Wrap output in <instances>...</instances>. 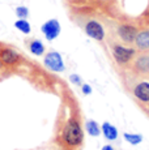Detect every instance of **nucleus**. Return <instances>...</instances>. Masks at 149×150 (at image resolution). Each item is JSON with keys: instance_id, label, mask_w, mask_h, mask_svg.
Instances as JSON below:
<instances>
[{"instance_id": "obj_11", "label": "nucleus", "mask_w": 149, "mask_h": 150, "mask_svg": "<svg viewBox=\"0 0 149 150\" xmlns=\"http://www.w3.org/2000/svg\"><path fill=\"white\" fill-rule=\"evenodd\" d=\"M102 131H104L105 137L110 141L116 140V137H118V131H116V128L114 125H111V124H109V123H104V125H102Z\"/></svg>"}, {"instance_id": "obj_13", "label": "nucleus", "mask_w": 149, "mask_h": 150, "mask_svg": "<svg viewBox=\"0 0 149 150\" xmlns=\"http://www.w3.org/2000/svg\"><path fill=\"white\" fill-rule=\"evenodd\" d=\"M15 26H16V29H18V30L21 31V33H24V34H29L30 30H31L30 24H29V22H28L25 18L17 20V21L15 22Z\"/></svg>"}, {"instance_id": "obj_15", "label": "nucleus", "mask_w": 149, "mask_h": 150, "mask_svg": "<svg viewBox=\"0 0 149 150\" xmlns=\"http://www.w3.org/2000/svg\"><path fill=\"white\" fill-rule=\"evenodd\" d=\"M87 129H88V133L90 136H98L99 134V128H98V124H97L94 120H89L87 123Z\"/></svg>"}, {"instance_id": "obj_17", "label": "nucleus", "mask_w": 149, "mask_h": 150, "mask_svg": "<svg viewBox=\"0 0 149 150\" xmlns=\"http://www.w3.org/2000/svg\"><path fill=\"white\" fill-rule=\"evenodd\" d=\"M70 80L74 83V85H81V79H80V76H77V74H71Z\"/></svg>"}, {"instance_id": "obj_2", "label": "nucleus", "mask_w": 149, "mask_h": 150, "mask_svg": "<svg viewBox=\"0 0 149 150\" xmlns=\"http://www.w3.org/2000/svg\"><path fill=\"white\" fill-rule=\"evenodd\" d=\"M45 65L47 67L50 71L54 72H63L64 71V62L62 59V55L59 52H48L45 56Z\"/></svg>"}, {"instance_id": "obj_3", "label": "nucleus", "mask_w": 149, "mask_h": 150, "mask_svg": "<svg viewBox=\"0 0 149 150\" xmlns=\"http://www.w3.org/2000/svg\"><path fill=\"white\" fill-rule=\"evenodd\" d=\"M41 29H42V33L45 34L46 39H48V41H54L55 38H58L60 34V24L58 20L55 18L46 21L42 25Z\"/></svg>"}, {"instance_id": "obj_4", "label": "nucleus", "mask_w": 149, "mask_h": 150, "mask_svg": "<svg viewBox=\"0 0 149 150\" xmlns=\"http://www.w3.org/2000/svg\"><path fill=\"white\" fill-rule=\"evenodd\" d=\"M113 55L118 63L126 64V63H128L132 59V56L135 55V50L133 48L123 47V46H120V45H115L113 47Z\"/></svg>"}, {"instance_id": "obj_18", "label": "nucleus", "mask_w": 149, "mask_h": 150, "mask_svg": "<svg viewBox=\"0 0 149 150\" xmlns=\"http://www.w3.org/2000/svg\"><path fill=\"white\" fill-rule=\"evenodd\" d=\"M82 93L87 94V96H88V94H90L92 93V88L89 85H87V83H85V85H82Z\"/></svg>"}, {"instance_id": "obj_10", "label": "nucleus", "mask_w": 149, "mask_h": 150, "mask_svg": "<svg viewBox=\"0 0 149 150\" xmlns=\"http://www.w3.org/2000/svg\"><path fill=\"white\" fill-rule=\"evenodd\" d=\"M135 68L139 72H143V73H148L149 72V55H141L136 59V63H135Z\"/></svg>"}, {"instance_id": "obj_1", "label": "nucleus", "mask_w": 149, "mask_h": 150, "mask_svg": "<svg viewBox=\"0 0 149 150\" xmlns=\"http://www.w3.org/2000/svg\"><path fill=\"white\" fill-rule=\"evenodd\" d=\"M82 138H84V134L79 123L76 120H71L64 129V140L70 145H80L82 142Z\"/></svg>"}, {"instance_id": "obj_19", "label": "nucleus", "mask_w": 149, "mask_h": 150, "mask_svg": "<svg viewBox=\"0 0 149 150\" xmlns=\"http://www.w3.org/2000/svg\"><path fill=\"white\" fill-rule=\"evenodd\" d=\"M102 150H114V148L111 145H106V146H104L102 148Z\"/></svg>"}, {"instance_id": "obj_5", "label": "nucleus", "mask_w": 149, "mask_h": 150, "mask_svg": "<svg viewBox=\"0 0 149 150\" xmlns=\"http://www.w3.org/2000/svg\"><path fill=\"white\" fill-rule=\"evenodd\" d=\"M85 33H87L88 37L96 39V41H102L105 38L104 26L98 21H94V20L87 22V25H85Z\"/></svg>"}, {"instance_id": "obj_14", "label": "nucleus", "mask_w": 149, "mask_h": 150, "mask_svg": "<svg viewBox=\"0 0 149 150\" xmlns=\"http://www.w3.org/2000/svg\"><path fill=\"white\" fill-rule=\"evenodd\" d=\"M124 140L128 141L131 145H137L143 141V136L136 133H124Z\"/></svg>"}, {"instance_id": "obj_6", "label": "nucleus", "mask_w": 149, "mask_h": 150, "mask_svg": "<svg viewBox=\"0 0 149 150\" xmlns=\"http://www.w3.org/2000/svg\"><path fill=\"white\" fill-rule=\"evenodd\" d=\"M118 34L126 43H131L135 42V39H136L137 30L136 28L131 26V25H120L118 28Z\"/></svg>"}, {"instance_id": "obj_7", "label": "nucleus", "mask_w": 149, "mask_h": 150, "mask_svg": "<svg viewBox=\"0 0 149 150\" xmlns=\"http://www.w3.org/2000/svg\"><path fill=\"white\" fill-rule=\"evenodd\" d=\"M133 94L141 102H149V82L143 81L137 83L133 89Z\"/></svg>"}, {"instance_id": "obj_8", "label": "nucleus", "mask_w": 149, "mask_h": 150, "mask_svg": "<svg viewBox=\"0 0 149 150\" xmlns=\"http://www.w3.org/2000/svg\"><path fill=\"white\" fill-rule=\"evenodd\" d=\"M0 60H1L4 64H15L20 60V55L16 52V51L11 50V48H3L0 51Z\"/></svg>"}, {"instance_id": "obj_9", "label": "nucleus", "mask_w": 149, "mask_h": 150, "mask_svg": "<svg viewBox=\"0 0 149 150\" xmlns=\"http://www.w3.org/2000/svg\"><path fill=\"white\" fill-rule=\"evenodd\" d=\"M135 43H136L137 48H140V50H149V31L144 30L137 33Z\"/></svg>"}, {"instance_id": "obj_16", "label": "nucleus", "mask_w": 149, "mask_h": 150, "mask_svg": "<svg viewBox=\"0 0 149 150\" xmlns=\"http://www.w3.org/2000/svg\"><path fill=\"white\" fill-rule=\"evenodd\" d=\"M16 14L18 18H26V17L29 16V9H28L26 7H17Z\"/></svg>"}, {"instance_id": "obj_12", "label": "nucleus", "mask_w": 149, "mask_h": 150, "mask_svg": "<svg viewBox=\"0 0 149 150\" xmlns=\"http://www.w3.org/2000/svg\"><path fill=\"white\" fill-rule=\"evenodd\" d=\"M29 50H30V52L33 55H35V56H41V55H43V52H45V46L41 41L34 39V41L30 43Z\"/></svg>"}]
</instances>
